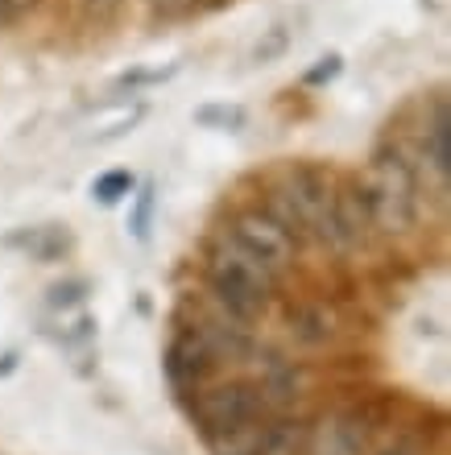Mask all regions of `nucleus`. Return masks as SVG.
Returning a JSON list of instances; mask_svg holds the SVG:
<instances>
[{
	"mask_svg": "<svg viewBox=\"0 0 451 455\" xmlns=\"http://www.w3.org/2000/svg\"><path fill=\"white\" fill-rule=\"evenodd\" d=\"M207 286H212V299L228 315H237L240 323H249V319H257L265 311V302H270L273 286H278V274L262 257H253L245 244H237L228 236L207 257Z\"/></svg>",
	"mask_w": 451,
	"mask_h": 455,
	"instance_id": "1",
	"label": "nucleus"
},
{
	"mask_svg": "<svg viewBox=\"0 0 451 455\" xmlns=\"http://www.w3.org/2000/svg\"><path fill=\"white\" fill-rule=\"evenodd\" d=\"M360 191L368 199V216H373V232L385 236H402L418 216V182L415 170L398 149H385L368 162Z\"/></svg>",
	"mask_w": 451,
	"mask_h": 455,
	"instance_id": "2",
	"label": "nucleus"
},
{
	"mask_svg": "<svg viewBox=\"0 0 451 455\" xmlns=\"http://www.w3.org/2000/svg\"><path fill=\"white\" fill-rule=\"evenodd\" d=\"M332 191L335 187L319 170L298 166L286 174V182L273 195V216L282 220L294 236L307 228V232H315L319 240L332 244Z\"/></svg>",
	"mask_w": 451,
	"mask_h": 455,
	"instance_id": "3",
	"label": "nucleus"
},
{
	"mask_svg": "<svg viewBox=\"0 0 451 455\" xmlns=\"http://www.w3.org/2000/svg\"><path fill=\"white\" fill-rule=\"evenodd\" d=\"M232 240H237V244H245L253 257H262L273 274H282L286 265L294 261V252H298V236H294V232H290V228H286L278 216H273V212H262V207L240 212V216L232 220Z\"/></svg>",
	"mask_w": 451,
	"mask_h": 455,
	"instance_id": "4",
	"label": "nucleus"
},
{
	"mask_svg": "<svg viewBox=\"0 0 451 455\" xmlns=\"http://www.w3.org/2000/svg\"><path fill=\"white\" fill-rule=\"evenodd\" d=\"M195 419L207 435H228L245 427V422L257 419V389L245 381H228V385H215V389H203L195 397Z\"/></svg>",
	"mask_w": 451,
	"mask_h": 455,
	"instance_id": "5",
	"label": "nucleus"
},
{
	"mask_svg": "<svg viewBox=\"0 0 451 455\" xmlns=\"http://www.w3.org/2000/svg\"><path fill=\"white\" fill-rule=\"evenodd\" d=\"M373 232V216H368V199L360 191V182H344L332 191V244L335 249H360Z\"/></svg>",
	"mask_w": 451,
	"mask_h": 455,
	"instance_id": "6",
	"label": "nucleus"
},
{
	"mask_svg": "<svg viewBox=\"0 0 451 455\" xmlns=\"http://www.w3.org/2000/svg\"><path fill=\"white\" fill-rule=\"evenodd\" d=\"M212 364H215V352L203 344L199 331H182L166 352V372L179 389H195V385L212 372Z\"/></svg>",
	"mask_w": 451,
	"mask_h": 455,
	"instance_id": "7",
	"label": "nucleus"
},
{
	"mask_svg": "<svg viewBox=\"0 0 451 455\" xmlns=\"http://www.w3.org/2000/svg\"><path fill=\"white\" fill-rule=\"evenodd\" d=\"M365 422H357L352 414H332L315 427L310 439V455H360L365 451Z\"/></svg>",
	"mask_w": 451,
	"mask_h": 455,
	"instance_id": "8",
	"label": "nucleus"
},
{
	"mask_svg": "<svg viewBox=\"0 0 451 455\" xmlns=\"http://www.w3.org/2000/svg\"><path fill=\"white\" fill-rule=\"evenodd\" d=\"M278 443H282V427H257V419L212 439V447L220 455H273Z\"/></svg>",
	"mask_w": 451,
	"mask_h": 455,
	"instance_id": "9",
	"label": "nucleus"
},
{
	"mask_svg": "<svg viewBox=\"0 0 451 455\" xmlns=\"http://www.w3.org/2000/svg\"><path fill=\"white\" fill-rule=\"evenodd\" d=\"M427 162L435 166V174L439 179H447V170H451V162H447V108H435V120H431V129H427Z\"/></svg>",
	"mask_w": 451,
	"mask_h": 455,
	"instance_id": "10",
	"label": "nucleus"
},
{
	"mask_svg": "<svg viewBox=\"0 0 451 455\" xmlns=\"http://www.w3.org/2000/svg\"><path fill=\"white\" fill-rule=\"evenodd\" d=\"M129 191H133V179L125 170H112V174H104V179L95 182V199H100V204H117V199H125Z\"/></svg>",
	"mask_w": 451,
	"mask_h": 455,
	"instance_id": "11",
	"label": "nucleus"
},
{
	"mask_svg": "<svg viewBox=\"0 0 451 455\" xmlns=\"http://www.w3.org/2000/svg\"><path fill=\"white\" fill-rule=\"evenodd\" d=\"M199 120L207 124V120H224V124H240V108H207V112H199Z\"/></svg>",
	"mask_w": 451,
	"mask_h": 455,
	"instance_id": "12",
	"label": "nucleus"
},
{
	"mask_svg": "<svg viewBox=\"0 0 451 455\" xmlns=\"http://www.w3.org/2000/svg\"><path fill=\"white\" fill-rule=\"evenodd\" d=\"M154 4V12H162V17H174V12H182L190 4V0H149Z\"/></svg>",
	"mask_w": 451,
	"mask_h": 455,
	"instance_id": "13",
	"label": "nucleus"
},
{
	"mask_svg": "<svg viewBox=\"0 0 451 455\" xmlns=\"http://www.w3.org/2000/svg\"><path fill=\"white\" fill-rule=\"evenodd\" d=\"M87 9H92L95 17H112V12L120 9V0H87Z\"/></svg>",
	"mask_w": 451,
	"mask_h": 455,
	"instance_id": "14",
	"label": "nucleus"
},
{
	"mask_svg": "<svg viewBox=\"0 0 451 455\" xmlns=\"http://www.w3.org/2000/svg\"><path fill=\"white\" fill-rule=\"evenodd\" d=\"M12 17V0H0V25Z\"/></svg>",
	"mask_w": 451,
	"mask_h": 455,
	"instance_id": "15",
	"label": "nucleus"
},
{
	"mask_svg": "<svg viewBox=\"0 0 451 455\" xmlns=\"http://www.w3.org/2000/svg\"><path fill=\"white\" fill-rule=\"evenodd\" d=\"M390 455H402V451H390Z\"/></svg>",
	"mask_w": 451,
	"mask_h": 455,
	"instance_id": "16",
	"label": "nucleus"
}]
</instances>
